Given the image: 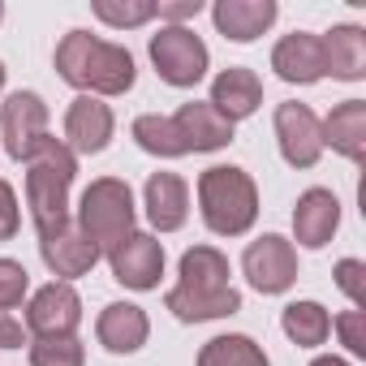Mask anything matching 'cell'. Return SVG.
Returning a JSON list of instances; mask_svg holds the SVG:
<instances>
[{
    "label": "cell",
    "mask_w": 366,
    "mask_h": 366,
    "mask_svg": "<svg viewBox=\"0 0 366 366\" xmlns=\"http://www.w3.org/2000/svg\"><path fill=\"white\" fill-rule=\"evenodd\" d=\"M319 138H323V147H332L345 159L362 164L366 159V99L336 104L327 112V121H319Z\"/></svg>",
    "instance_id": "obj_20"
},
{
    "label": "cell",
    "mask_w": 366,
    "mask_h": 366,
    "mask_svg": "<svg viewBox=\"0 0 366 366\" xmlns=\"http://www.w3.org/2000/svg\"><path fill=\"white\" fill-rule=\"evenodd\" d=\"M336 224H340V203H336L332 190L315 186V190H306L297 199V207H293V233H297V242L306 250H323L332 242Z\"/></svg>",
    "instance_id": "obj_19"
},
{
    "label": "cell",
    "mask_w": 366,
    "mask_h": 366,
    "mask_svg": "<svg viewBox=\"0 0 366 366\" xmlns=\"http://www.w3.org/2000/svg\"><path fill=\"white\" fill-rule=\"evenodd\" d=\"M207 104H212L229 125H233V121H246V117H254V108L263 104V82H259L254 69L229 65V69L216 74V82H212V99H207Z\"/></svg>",
    "instance_id": "obj_14"
},
{
    "label": "cell",
    "mask_w": 366,
    "mask_h": 366,
    "mask_svg": "<svg viewBox=\"0 0 366 366\" xmlns=\"http://www.w3.org/2000/svg\"><path fill=\"white\" fill-rule=\"evenodd\" d=\"M199 366H272V362L250 336L229 332V336H216L199 349Z\"/></svg>",
    "instance_id": "obj_24"
},
{
    "label": "cell",
    "mask_w": 366,
    "mask_h": 366,
    "mask_svg": "<svg viewBox=\"0 0 366 366\" xmlns=\"http://www.w3.org/2000/svg\"><path fill=\"white\" fill-rule=\"evenodd\" d=\"M323 74L340 78V82H357L366 78V31L362 26H332L323 39Z\"/></svg>",
    "instance_id": "obj_22"
},
{
    "label": "cell",
    "mask_w": 366,
    "mask_h": 366,
    "mask_svg": "<svg viewBox=\"0 0 366 366\" xmlns=\"http://www.w3.org/2000/svg\"><path fill=\"white\" fill-rule=\"evenodd\" d=\"M332 327L340 332V345L353 357H366V310H345V315L332 319Z\"/></svg>",
    "instance_id": "obj_30"
},
{
    "label": "cell",
    "mask_w": 366,
    "mask_h": 366,
    "mask_svg": "<svg viewBox=\"0 0 366 366\" xmlns=\"http://www.w3.org/2000/svg\"><path fill=\"white\" fill-rule=\"evenodd\" d=\"M310 366H349V362H345V357H332V353H327V357H315Z\"/></svg>",
    "instance_id": "obj_34"
},
{
    "label": "cell",
    "mask_w": 366,
    "mask_h": 366,
    "mask_svg": "<svg viewBox=\"0 0 366 366\" xmlns=\"http://www.w3.org/2000/svg\"><path fill=\"white\" fill-rule=\"evenodd\" d=\"M95 336L108 353H138L151 336L147 310L134 306V302H112V306H104V315L95 323Z\"/></svg>",
    "instance_id": "obj_21"
},
{
    "label": "cell",
    "mask_w": 366,
    "mask_h": 366,
    "mask_svg": "<svg viewBox=\"0 0 366 366\" xmlns=\"http://www.w3.org/2000/svg\"><path fill=\"white\" fill-rule=\"evenodd\" d=\"M95 18L99 22H108V26H117V31H129V26H142V22H151L155 18V5L151 0H95Z\"/></svg>",
    "instance_id": "obj_27"
},
{
    "label": "cell",
    "mask_w": 366,
    "mask_h": 366,
    "mask_svg": "<svg viewBox=\"0 0 366 366\" xmlns=\"http://www.w3.org/2000/svg\"><path fill=\"white\" fill-rule=\"evenodd\" d=\"M276 142L285 164L293 168H315L323 155V138H319V117L306 104H280L276 108Z\"/></svg>",
    "instance_id": "obj_11"
},
{
    "label": "cell",
    "mask_w": 366,
    "mask_h": 366,
    "mask_svg": "<svg viewBox=\"0 0 366 366\" xmlns=\"http://www.w3.org/2000/svg\"><path fill=\"white\" fill-rule=\"evenodd\" d=\"M336 285L353 302V310H362V302H366V263L362 259H340L336 263Z\"/></svg>",
    "instance_id": "obj_29"
},
{
    "label": "cell",
    "mask_w": 366,
    "mask_h": 366,
    "mask_svg": "<svg viewBox=\"0 0 366 366\" xmlns=\"http://www.w3.org/2000/svg\"><path fill=\"white\" fill-rule=\"evenodd\" d=\"M65 138L74 155H99L112 142V108L95 95H78L65 112Z\"/></svg>",
    "instance_id": "obj_12"
},
{
    "label": "cell",
    "mask_w": 366,
    "mask_h": 366,
    "mask_svg": "<svg viewBox=\"0 0 366 366\" xmlns=\"http://www.w3.org/2000/svg\"><path fill=\"white\" fill-rule=\"evenodd\" d=\"M207 61V44L190 26H164L159 35H151V65L168 86H199Z\"/></svg>",
    "instance_id": "obj_6"
},
{
    "label": "cell",
    "mask_w": 366,
    "mask_h": 366,
    "mask_svg": "<svg viewBox=\"0 0 366 366\" xmlns=\"http://www.w3.org/2000/svg\"><path fill=\"white\" fill-rule=\"evenodd\" d=\"M78 323H82V297L65 280L44 285L26 306V332L35 336H74Z\"/></svg>",
    "instance_id": "obj_10"
},
{
    "label": "cell",
    "mask_w": 366,
    "mask_h": 366,
    "mask_svg": "<svg viewBox=\"0 0 366 366\" xmlns=\"http://www.w3.org/2000/svg\"><path fill=\"white\" fill-rule=\"evenodd\" d=\"M199 207L212 233L220 237H242L259 220V190L246 168L216 164L199 177Z\"/></svg>",
    "instance_id": "obj_4"
},
{
    "label": "cell",
    "mask_w": 366,
    "mask_h": 366,
    "mask_svg": "<svg viewBox=\"0 0 366 366\" xmlns=\"http://www.w3.org/2000/svg\"><path fill=\"white\" fill-rule=\"evenodd\" d=\"M134 194H129V186L121 177H99V181H91V186L82 190V203H78V229H82V237L99 250V254H108L125 233H134Z\"/></svg>",
    "instance_id": "obj_5"
},
{
    "label": "cell",
    "mask_w": 366,
    "mask_h": 366,
    "mask_svg": "<svg viewBox=\"0 0 366 366\" xmlns=\"http://www.w3.org/2000/svg\"><path fill=\"white\" fill-rule=\"evenodd\" d=\"M272 69L285 82H293V86H310V82L327 78L323 74V44H319V35H306V31L285 35L272 48Z\"/></svg>",
    "instance_id": "obj_16"
},
{
    "label": "cell",
    "mask_w": 366,
    "mask_h": 366,
    "mask_svg": "<svg viewBox=\"0 0 366 366\" xmlns=\"http://www.w3.org/2000/svg\"><path fill=\"white\" fill-rule=\"evenodd\" d=\"M164 306L181 323H207L242 310V293L229 285V259L216 246H194L181 254V280L168 289Z\"/></svg>",
    "instance_id": "obj_1"
},
{
    "label": "cell",
    "mask_w": 366,
    "mask_h": 366,
    "mask_svg": "<svg viewBox=\"0 0 366 366\" xmlns=\"http://www.w3.org/2000/svg\"><path fill=\"white\" fill-rule=\"evenodd\" d=\"M142 203H147V220L159 233H177L190 216V190H186V181L177 172H151L147 190H142Z\"/></svg>",
    "instance_id": "obj_15"
},
{
    "label": "cell",
    "mask_w": 366,
    "mask_h": 366,
    "mask_svg": "<svg viewBox=\"0 0 366 366\" xmlns=\"http://www.w3.org/2000/svg\"><path fill=\"white\" fill-rule=\"evenodd\" d=\"M0 86H5V65H0Z\"/></svg>",
    "instance_id": "obj_35"
},
{
    "label": "cell",
    "mask_w": 366,
    "mask_h": 366,
    "mask_svg": "<svg viewBox=\"0 0 366 366\" xmlns=\"http://www.w3.org/2000/svg\"><path fill=\"white\" fill-rule=\"evenodd\" d=\"M280 327H285V336H289L293 345L315 349V345L327 340V332H332V315H327L319 302H289L285 315H280Z\"/></svg>",
    "instance_id": "obj_23"
},
{
    "label": "cell",
    "mask_w": 366,
    "mask_h": 366,
    "mask_svg": "<svg viewBox=\"0 0 366 366\" xmlns=\"http://www.w3.org/2000/svg\"><path fill=\"white\" fill-rule=\"evenodd\" d=\"M78 177V155L48 134V142L26 159V203L35 216L39 237L69 224V186Z\"/></svg>",
    "instance_id": "obj_3"
},
{
    "label": "cell",
    "mask_w": 366,
    "mask_h": 366,
    "mask_svg": "<svg viewBox=\"0 0 366 366\" xmlns=\"http://www.w3.org/2000/svg\"><path fill=\"white\" fill-rule=\"evenodd\" d=\"M108 263H112V276L125 285V289H155L159 276H164V246L151 237V233H125L112 250H108Z\"/></svg>",
    "instance_id": "obj_9"
},
{
    "label": "cell",
    "mask_w": 366,
    "mask_h": 366,
    "mask_svg": "<svg viewBox=\"0 0 366 366\" xmlns=\"http://www.w3.org/2000/svg\"><path fill=\"white\" fill-rule=\"evenodd\" d=\"M22 345H31L26 323L14 310H0V349H22Z\"/></svg>",
    "instance_id": "obj_32"
},
{
    "label": "cell",
    "mask_w": 366,
    "mask_h": 366,
    "mask_svg": "<svg viewBox=\"0 0 366 366\" xmlns=\"http://www.w3.org/2000/svg\"><path fill=\"white\" fill-rule=\"evenodd\" d=\"M26 289H31V276H26V267H22V263H14V259H0V310H14V306H22Z\"/></svg>",
    "instance_id": "obj_28"
},
{
    "label": "cell",
    "mask_w": 366,
    "mask_h": 366,
    "mask_svg": "<svg viewBox=\"0 0 366 366\" xmlns=\"http://www.w3.org/2000/svg\"><path fill=\"white\" fill-rule=\"evenodd\" d=\"M181 142H186V155L190 151H220L233 142V125L203 99H190V104H181L177 117H172Z\"/></svg>",
    "instance_id": "obj_17"
},
{
    "label": "cell",
    "mask_w": 366,
    "mask_h": 366,
    "mask_svg": "<svg viewBox=\"0 0 366 366\" xmlns=\"http://www.w3.org/2000/svg\"><path fill=\"white\" fill-rule=\"evenodd\" d=\"M86 349L78 336H35L31 340V366H82Z\"/></svg>",
    "instance_id": "obj_26"
},
{
    "label": "cell",
    "mask_w": 366,
    "mask_h": 366,
    "mask_svg": "<svg viewBox=\"0 0 366 366\" xmlns=\"http://www.w3.org/2000/svg\"><path fill=\"white\" fill-rule=\"evenodd\" d=\"M18 233V194L9 181H0V242H9Z\"/></svg>",
    "instance_id": "obj_31"
},
{
    "label": "cell",
    "mask_w": 366,
    "mask_h": 366,
    "mask_svg": "<svg viewBox=\"0 0 366 366\" xmlns=\"http://www.w3.org/2000/svg\"><path fill=\"white\" fill-rule=\"evenodd\" d=\"M155 14H159V18H168L172 26H181L186 18H199V14H203V0H159Z\"/></svg>",
    "instance_id": "obj_33"
},
{
    "label": "cell",
    "mask_w": 366,
    "mask_h": 366,
    "mask_svg": "<svg viewBox=\"0 0 366 366\" xmlns=\"http://www.w3.org/2000/svg\"><path fill=\"white\" fill-rule=\"evenodd\" d=\"M0 18H5V5H0Z\"/></svg>",
    "instance_id": "obj_36"
},
{
    "label": "cell",
    "mask_w": 366,
    "mask_h": 366,
    "mask_svg": "<svg viewBox=\"0 0 366 366\" xmlns=\"http://www.w3.org/2000/svg\"><path fill=\"white\" fill-rule=\"evenodd\" d=\"M56 74L78 86V91H95V95H125L134 86V56L121 44H108L91 31H69L56 44Z\"/></svg>",
    "instance_id": "obj_2"
},
{
    "label": "cell",
    "mask_w": 366,
    "mask_h": 366,
    "mask_svg": "<svg viewBox=\"0 0 366 366\" xmlns=\"http://www.w3.org/2000/svg\"><path fill=\"white\" fill-rule=\"evenodd\" d=\"M276 0H216L212 22L224 39L233 44H254L272 22H276Z\"/></svg>",
    "instance_id": "obj_18"
},
{
    "label": "cell",
    "mask_w": 366,
    "mask_h": 366,
    "mask_svg": "<svg viewBox=\"0 0 366 366\" xmlns=\"http://www.w3.org/2000/svg\"><path fill=\"white\" fill-rule=\"evenodd\" d=\"M39 254H44L48 272H52V276H61L65 285H69L74 276H86V272L99 263V250L82 237V229H78L74 220H69L65 229H56V233L39 237Z\"/></svg>",
    "instance_id": "obj_13"
},
{
    "label": "cell",
    "mask_w": 366,
    "mask_h": 366,
    "mask_svg": "<svg viewBox=\"0 0 366 366\" xmlns=\"http://www.w3.org/2000/svg\"><path fill=\"white\" fill-rule=\"evenodd\" d=\"M242 272H246V280H250L259 293H285V289H293V280H297V250H293V242L267 233V237H259V242L246 246Z\"/></svg>",
    "instance_id": "obj_8"
},
{
    "label": "cell",
    "mask_w": 366,
    "mask_h": 366,
    "mask_svg": "<svg viewBox=\"0 0 366 366\" xmlns=\"http://www.w3.org/2000/svg\"><path fill=\"white\" fill-rule=\"evenodd\" d=\"M134 142L159 159H177V155H186V142H181L172 117H159V112H147L134 121Z\"/></svg>",
    "instance_id": "obj_25"
},
{
    "label": "cell",
    "mask_w": 366,
    "mask_h": 366,
    "mask_svg": "<svg viewBox=\"0 0 366 366\" xmlns=\"http://www.w3.org/2000/svg\"><path fill=\"white\" fill-rule=\"evenodd\" d=\"M0 134H5L9 159L26 164L48 142V104L35 91H14L0 108Z\"/></svg>",
    "instance_id": "obj_7"
}]
</instances>
